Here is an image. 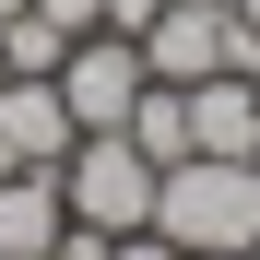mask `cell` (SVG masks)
I'll return each instance as SVG.
<instances>
[{
    "label": "cell",
    "mask_w": 260,
    "mask_h": 260,
    "mask_svg": "<svg viewBox=\"0 0 260 260\" xmlns=\"http://www.w3.org/2000/svg\"><path fill=\"white\" fill-rule=\"evenodd\" d=\"M95 260H189V248H178V237H154V225H130V237H107Z\"/></svg>",
    "instance_id": "obj_10"
},
{
    "label": "cell",
    "mask_w": 260,
    "mask_h": 260,
    "mask_svg": "<svg viewBox=\"0 0 260 260\" xmlns=\"http://www.w3.org/2000/svg\"><path fill=\"white\" fill-rule=\"evenodd\" d=\"M83 118L59 107V71H0V166H59Z\"/></svg>",
    "instance_id": "obj_4"
},
{
    "label": "cell",
    "mask_w": 260,
    "mask_h": 260,
    "mask_svg": "<svg viewBox=\"0 0 260 260\" xmlns=\"http://www.w3.org/2000/svg\"><path fill=\"white\" fill-rule=\"evenodd\" d=\"M0 59H12V71H59V59H71V36H59V24H48V12L24 0V12L0 24Z\"/></svg>",
    "instance_id": "obj_9"
},
{
    "label": "cell",
    "mask_w": 260,
    "mask_h": 260,
    "mask_svg": "<svg viewBox=\"0 0 260 260\" xmlns=\"http://www.w3.org/2000/svg\"><path fill=\"white\" fill-rule=\"evenodd\" d=\"M154 12H166V0H107V24H95V36H130V48H142V24H154Z\"/></svg>",
    "instance_id": "obj_11"
},
{
    "label": "cell",
    "mask_w": 260,
    "mask_h": 260,
    "mask_svg": "<svg viewBox=\"0 0 260 260\" xmlns=\"http://www.w3.org/2000/svg\"><path fill=\"white\" fill-rule=\"evenodd\" d=\"M225 71V12H201V0H166L142 24V83H201Z\"/></svg>",
    "instance_id": "obj_7"
},
{
    "label": "cell",
    "mask_w": 260,
    "mask_h": 260,
    "mask_svg": "<svg viewBox=\"0 0 260 260\" xmlns=\"http://www.w3.org/2000/svg\"><path fill=\"white\" fill-rule=\"evenodd\" d=\"M118 130H130L154 166H178V154H189V95H178V83H142V107H130Z\"/></svg>",
    "instance_id": "obj_8"
},
{
    "label": "cell",
    "mask_w": 260,
    "mask_h": 260,
    "mask_svg": "<svg viewBox=\"0 0 260 260\" xmlns=\"http://www.w3.org/2000/svg\"><path fill=\"white\" fill-rule=\"evenodd\" d=\"M0 71H12V59H0Z\"/></svg>",
    "instance_id": "obj_17"
},
{
    "label": "cell",
    "mask_w": 260,
    "mask_h": 260,
    "mask_svg": "<svg viewBox=\"0 0 260 260\" xmlns=\"http://www.w3.org/2000/svg\"><path fill=\"white\" fill-rule=\"evenodd\" d=\"M12 12H24V0H0V24H12Z\"/></svg>",
    "instance_id": "obj_14"
},
{
    "label": "cell",
    "mask_w": 260,
    "mask_h": 260,
    "mask_svg": "<svg viewBox=\"0 0 260 260\" xmlns=\"http://www.w3.org/2000/svg\"><path fill=\"white\" fill-rule=\"evenodd\" d=\"M154 178H166V166L130 142V130H83V142L59 154V201H71V225H95V237L154 225Z\"/></svg>",
    "instance_id": "obj_2"
},
{
    "label": "cell",
    "mask_w": 260,
    "mask_h": 260,
    "mask_svg": "<svg viewBox=\"0 0 260 260\" xmlns=\"http://www.w3.org/2000/svg\"><path fill=\"white\" fill-rule=\"evenodd\" d=\"M178 95H189V154L260 166V83L248 71H201V83H178Z\"/></svg>",
    "instance_id": "obj_5"
},
{
    "label": "cell",
    "mask_w": 260,
    "mask_h": 260,
    "mask_svg": "<svg viewBox=\"0 0 260 260\" xmlns=\"http://www.w3.org/2000/svg\"><path fill=\"white\" fill-rule=\"evenodd\" d=\"M59 237H71L59 166H0V260H48Z\"/></svg>",
    "instance_id": "obj_6"
},
{
    "label": "cell",
    "mask_w": 260,
    "mask_h": 260,
    "mask_svg": "<svg viewBox=\"0 0 260 260\" xmlns=\"http://www.w3.org/2000/svg\"><path fill=\"white\" fill-rule=\"evenodd\" d=\"M59 107L83 130H118L130 107H142V48L130 36H71V59H59Z\"/></svg>",
    "instance_id": "obj_3"
},
{
    "label": "cell",
    "mask_w": 260,
    "mask_h": 260,
    "mask_svg": "<svg viewBox=\"0 0 260 260\" xmlns=\"http://www.w3.org/2000/svg\"><path fill=\"white\" fill-rule=\"evenodd\" d=\"M225 260H260V248H225Z\"/></svg>",
    "instance_id": "obj_15"
},
{
    "label": "cell",
    "mask_w": 260,
    "mask_h": 260,
    "mask_svg": "<svg viewBox=\"0 0 260 260\" xmlns=\"http://www.w3.org/2000/svg\"><path fill=\"white\" fill-rule=\"evenodd\" d=\"M154 237H178L189 260L260 248V166H237V154H178V166L154 178Z\"/></svg>",
    "instance_id": "obj_1"
},
{
    "label": "cell",
    "mask_w": 260,
    "mask_h": 260,
    "mask_svg": "<svg viewBox=\"0 0 260 260\" xmlns=\"http://www.w3.org/2000/svg\"><path fill=\"white\" fill-rule=\"evenodd\" d=\"M201 12H225V0H201Z\"/></svg>",
    "instance_id": "obj_16"
},
{
    "label": "cell",
    "mask_w": 260,
    "mask_h": 260,
    "mask_svg": "<svg viewBox=\"0 0 260 260\" xmlns=\"http://www.w3.org/2000/svg\"><path fill=\"white\" fill-rule=\"evenodd\" d=\"M36 12H48L59 36H95V24H107V0H36Z\"/></svg>",
    "instance_id": "obj_12"
},
{
    "label": "cell",
    "mask_w": 260,
    "mask_h": 260,
    "mask_svg": "<svg viewBox=\"0 0 260 260\" xmlns=\"http://www.w3.org/2000/svg\"><path fill=\"white\" fill-rule=\"evenodd\" d=\"M225 12H237V36H248V48H260V0H225Z\"/></svg>",
    "instance_id": "obj_13"
}]
</instances>
